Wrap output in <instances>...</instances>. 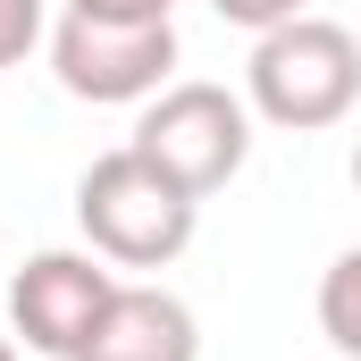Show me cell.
<instances>
[{
    "label": "cell",
    "instance_id": "1",
    "mask_svg": "<svg viewBox=\"0 0 361 361\" xmlns=\"http://www.w3.org/2000/svg\"><path fill=\"white\" fill-rule=\"evenodd\" d=\"M193 219H202V202L177 177H160L135 143L101 152L76 177V227L92 235V252L118 261V269H169L193 244Z\"/></svg>",
    "mask_w": 361,
    "mask_h": 361
},
{
    "label": "cell",
    "instance_id": "2",
    "mask_svg": "<svg viewBox=\"0 0 361 361\" xmlns=\"http://www.w3.org/2000/svg\"><path fill=\"white\" fill-rule=\"evenodd\" d=\"M244 101H252V118H269L286 135H319V126L353 118L361 101V42L336 17H286L252 42Z\"/></svg>",
    "mask_w": 361,
    "mask_h": 361
},
{
    "label": "cell",
    "instance_id": "3",
    "mask_svg": "<svg viewBox=\"0 0 361 361\" xmlns=\"http://www.w3.org/2000/svg\"><path fill=\"white\" fill-rule=\"evenodd\" d=\"M135 152L202 202V193H219L252 160V101L227 92V85H202V76L193 85H160L143 101V118H135Z\"/></svg>",
    "mask_w": 361,
    "mask_h": 361
},
{
    "label": "cell",
    "instance_id": "4",
    "mask_svg": "<svg viewBox=\"0 0 361 361\" xmlns=\"http://www.w3.org/2000/svg\"><path fill=\"white\" fill-rule=\"evenodd\" d=\"M51 68L76 101H152L177 68V17L126 25V17H85L68 8L51 34Z\"/></svg>",
    "mask_w": 361,
    "mask_h": 361
},
{
    "label": "cell",
    "instance_id": "5",
    "mask_svg": "<svg viewBox=\"0 0 361 361\" xmlns=\"http://www.w3.org/2000/svg\"><path fill=\"white\" fill-rule=\"evenodd\" d=\"M109 294H118V277H109L101 252H34L8 277V319H17L25 353L76 361L101 328V311H109Z\"/></svg>",
    "mask_w": 361,
    "mask_h": 361
},
{
    "label": "cell",
    "instance_id": "6",
    "mask_svg": "<svg viewBox=\"0 0 361 361\" xmlns=\"http://www.w3.org/2000/svg\"><path fill=\"white\" fill-rule=\"evenodd\" d=\"M76 361H202V328L169 286H118Z\"/></svg>",
    "mask_w": 361,
    "mask_h": 361
},
{
    "label": "cell",
    "instance_id": "7",
    "mask_svg": "<svg viewBox=\"0 0 361 361\" xmlns=\"http://www.w3.org/2000/svg\"><path fill=\"white\" fill-rule=\"evenodd\" d=\"M319 328H328L336 353L361 361V244H353V252H336L328 277H319Z\"/></svg>",
    "mask_w": 361,
    "mask_h": 361
},
{
    "label": "cell",
    "instance_id": "8",
    "mask_svg": "<svg viewBox=\"0 0 361 361\" xmlns=\"http://www.w3.org/2000/svg\"><path fill=\"white\" fill-rule=\"evenodd\" d=\"M42 42V0H0V68H17Z\"/></svg>",
    "mask_w": 361,
    "mask_h": 361
},
{
    "label": "cell",
    "instance_id": "9",
    "mask_svg": "<svg viewBox=\"0 0 361 361\" xmlns=\"http://www.w3.org/2000/svg\"><path fill=\"white\" fill-rule=\"evenodd\" d=\"M227 25H244V34H269V25H286V17H302V0H210Z\"/></svg>",
    "mask_w": 361,
    "mask_h": 361
},
{
    "label": "cell",
    "instance_id": "10",
    "mask_svg": "<svg viewBox=\"0 0 361 361\" xmlns=\"http://www.w3.org/2000/svg\"><path fill=\"white\" fill-rule=\"evenodd\" d=\"M68 8H85V17H126V25H152V17H169L177 0H68Z\"/></svg>",
    "mask_w": 361,
    "mask_h": 361
},
{
    "label": "cell",
    "instance_id": "11",
    "mask_svg": "<svg viewBox=\"0 0 361 361\" xmlns=\"http://www.w3.org/2000/svg\"><path fill=\"white\" fill-rule=\"evenodd\" d=\"M353 193H361V143H353Z\"/></svg>",
    "mask_w": 361,
    "mask_h": 361
},
{
    "label": "cell",
    "instance_id": "12",
    "mask_svg": "<svg viewBox=\"0 0 361 361\" xmlns=\"http://www.w3.org/2000/svg\"><path fill=\"white\" fill-rule=\"evenodd\" d=\"M0 361H17V345H8V336H0Z\"/></svg>",
    "mask_w": 361,
    "mask_h": 361
}]
</instances>
